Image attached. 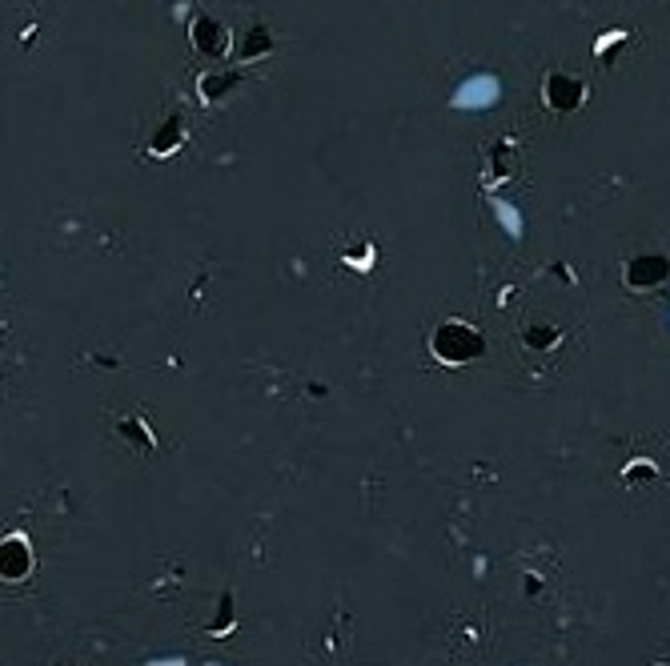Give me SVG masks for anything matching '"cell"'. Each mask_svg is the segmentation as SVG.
<instances>
[{"instance_id": "1", "label": "cell", "mask_w": 670, "mask_h": 666, "mask_svg": "<svg viewBox=\"0 0 670 666\" xmlns=\"http://www.w3.org/2000/svg\"><path fill=\"white\" fill-rule=\"evenodd\" d=\"M430 350L442 366H470L486 354V338L466 321H442L430 338Z\"/></svg>"}, {"instance_id": "2", "label": "cell", "mask_w": 670, "mask_h": 666, "mask_svg": "<svg viewBox=\"0 0 670 666\" xmlns=\"http://www.w3.org/2000/svg\"><path fill=\"white\" fill-rule=\"evenodd\" d=\"M542 93H546V105L558 109V113H574L586 101V85L578 77H570V73H550Z\"/></svg>"}, {"instance_id": "3", "label": "cell", "mask_w": 670, "mask_h": 666, "mask_svg": "<svg viewBox=\"0 0 670 666\" xmlns=\"http://www.w3.org/2000/svg\"><path fill=\"white\" fill-rule=\"evenodd\" d=\"M666 273H670V261L658 257V253H646V257H634L626 265V285L630 289H654V285L666 281Z\"/></svg>"}, {"instance_id": "4", "label": "cell", "mask_w": 670, "mask_h": 666, "mask_svg": "<svg viewBox=\"0 0 670 666\" xmlns=\"http://www.w3.org/2000/svg\"><path fill=\"white\" fill-rule=\"evenodd\" d=\"M33 570V558H29V546H25V538H5V578L9 582H21L25 574Z\"/></svg>"}, {"instance_id": "5", "label": "cell", "mask_w": 670, "mask_h": 666, "mask_svg": "<svg viewBox=\"0 0 670 666\" xmlns=\"http://www.w3.org/2000/svg\"><path fill=\"white\" fill-rule=\"evenodd\" d=\"M193 41H197V49H205L209 57H221V53H225V45H229L225 29H221L217 21H209V17H201V21L193 25Z\"/></svg>"}, {"instance_id": "6", "label": "cell", "mask_w": 670, "mask_h": 666, "mask_svg": "<svg viewBox=\"0 0 670 666\" xmlns=\"http://www.w3.org/2000/svg\"><path fill=\"white\" fill-rule=\"evenodd\" d=\"M177 137H181V125H177V121L165 125V129L157 133V141H153V153H169V149H177Z\"/></svg>"}, {"instance_id": "7", "label": "cell", "mask_w": 670, "mask_h": 666, "mask_svg": "<svg viewBox=\"0 0 670 666\" xmlns=\"http://www.w3.org/2000/svg\"><path fill=\"white\" fill-rule=\"evenodd\" d=\"M554 338H558V333H554V329H546V325H538V329H530V338H526V342H530V346H550Z\"/></svg>"}]
</instances>
